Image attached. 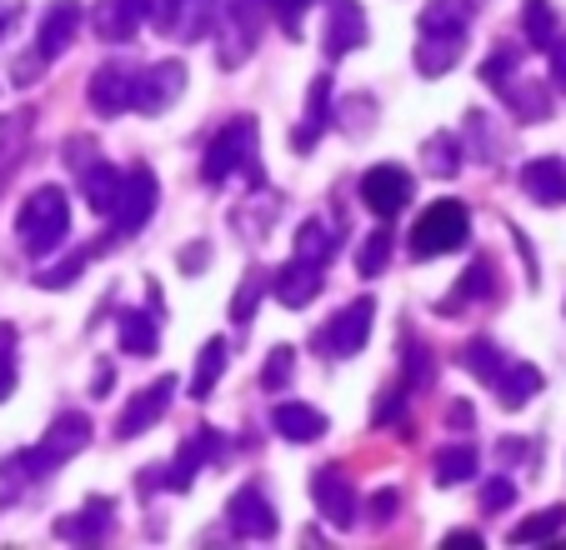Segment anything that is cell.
I'll list each match as a JSON object with an SVG mask.
<instances>
[{"label": "cell", "mask_w": 566, "mask_h": 550, "mask_svg": "<svg viewBox=\"0 0 566 550\" xmlns=\"http://www.w3.org/2000/svg\"><path fill=\"white\" fill-rule=\"evenodd\" d=\"M471 235V211L461 201H431L427 211H421V221L411 225V251L421 255V261H431V255H447V251H461Z\"/></svg>", "instance_id": "obj_5"}, {"label": "cell", "mask_w": 566, "mask_h": 550, "mask_svg": "<svg viewBox=\"0 0 566 550\" xmlns=\"http://www.w3.org/2000/svg\"><path fill=\"white\" fill-rule=\"evenodd\" d=\"M386 265H391V231H371L361 245H356V271L361 275H381Z\"/></svg>", "instance_id": "obj_39"}, {"label": "cell", "mask_w": 566, "mask_h": 550, "mask_svg": "<svg viewBox=\"0 0 566 550\" xmlns=\"http://www.w3.org/2000/svg\"><path fill=\"white\" fill-rule=\"evenodd\" d=\"M417 25H421V35H467L471 0H427Z\"/></svg>", "instance_id": "obj_29"}, {"label": "cell", "mask_w": 566, "mask_h": 550, "mask_svg": "<svg viewBox=\"0 0 566 550\" xmlns=\"http://www.w3.org/2000/svg\"><path fill=\"white\" fill-rule=\"evenodd\" d=\"M261 296H266V271H261V265H251L247 281L235 286V300H231V320H235V326H251V316H256Z\"/></svg>", "instance_id": "obj_38"}, {"label": "cell", "mask_w": 566, "mask_h": 550, "mask_svg": "<svg viewBox=\"0 0 566 550\" xmlns=\"http://www.w3.org/2000/svg\"><path fill=\"white\" fill-rule=\"evenodd\" d=\"M120 170L111 166V160H91L86 170H81V195H86V205L96 215H111V205H116V195H120Z\"/></svg>", "instance_id": "obj_26"}, {"label": "cell", "mask_w": 566, "mask_h": 550, "mask_svg": "<svg viewBox=\"0 0 566 550\" xmlns=\"http://www.w3.org/2000/svg\"><path fill=\"white\" fill-rule=\"evenodd\" d=\"M156 201H160V186H156V176H150L146 166H136L126 180H120V195H116V205H111V235L106 241H96L101 251H111L116 241H130V235H140L146 231V221L156 215Z\"/></svg>", "instance_id": "obj_4"}, {"label": "cell", "mask_w": 566, "mask_h": 550, "mask_svg": "<svg viewBox=\"0 0 566 550\" xmlns=\"http://www.w3.org/2000/svg\"><path fill=\"white\" fill-rule=\"evenodd\" d=\"M396 506H401V496H396V490H376V496H371V510H366V520H371V526H391V520H396Z\"/></svg>", "instance_id": "obj_52"}, {"label": "cell", "mask_w": 566, "mask_h": 550, "mask_svg": "<svg viewBox=\"0 0 566 550\" xmlns=\"http://www.w3.org/2000/svg\"><path fill=\"white\" fill-rule=\"evenodd\" d=\"M371 326H376V300L361 296V300H352V306H342L326 326L316 330V350L321 356H336V360H352L356 350L366 346Z\"/></svg>", "instance_id": "obj_7"}, {"label": "cell", "mask_w": 566, "mask_h": 550, "mask_svg": "<svg viewBox=\"0 0 566 550\" xmlns=\"http://www.w3.org/2000/svg\"><path fill=\"white\" fill-rule=\"evenodd\" d=\"M96 255H101V245H86V251L65 255V265H61V271H35V286H41V290H65V286H71V281H75V275H81L91 261H96Z\"/></svg>", "instance_id": "obj_41"}, {"label": "cell", "mask_w": 566, "mask_h": 550, "mask_svg": "<svg viewBox=\"0 0 566 550\" xmlns=\"http://www.w3.org/2000/svg\"><path fill=\"white\" fill-rule=\"evenodd\" d=\"M15 391V326L0 320V401Z\"/></svg>", "instance_id": "obj_46"}, {"label": "cell", "mask_w": 566, "mask_h": 550, "mask_svg": "<svg viewBox=\"0 0 566 550\" xmlns=\"http://www.w3.org/2000/svg\"><path fill=\"white\" fill-rule=\"evenodd\" d=\"M291 371H296V350H291V346H276V350L266 356V366H261V391L276 395L281 385L291 381Z\"/></svg>", "instance_id": "obj_44"}, {"label": "cell", "mask_w": 566, "mask_h": 550, "mask_svg": "<svg viewBox=\"0 0 566 550\" xmlns=\"http://www.w3.org/2000/svg\"><path fill=\"white\" fill-rule=\"evenodd\" d=\"M111 381H116V376H111V366H96V385H91V391H96V395H111Z\"/></svg>", "instance_id": "obj_60"}, {"label": "cell", "mask_w": 566, "mask_h": 550, "mask_svg": "<svg viewBox=\"0 0 566 550\" xmlns=\"http://www.w3.org/2000/svg\"><path fill=\"white\" fill-rule=\"evenodd\" d=\"M447 425H451V431H471V405L467 401H451L447 405Z\"/></svg>", "instance_id": "obj_57"}, {"label": "cell", "mask_w": 566, "mask_h": 550, "mask_svg": "<svg viewBox=\"0 0 566 550\" xmlns=\"http://www.w3.org/2000/svg\"><path fill=\"white\" fill-rule=\"evenodd\" d=\"M342 126L352 130V136L371 130L376 126V101L371 96H352V101H346V110H342Z\"/></svg>", "instance_id": "obj_48"}, {"label": "cell", "mask_w": 566, "mask_h": 550, "mask_svg": "<svg viewBox=\"0 0 566 550\" xmlns=\"http://www.w3.org/2000/svg\"><path fill=\"white\" fill-rule=\"evenodd\" d=\"M461 51H467V35H421L417 41V71L427 75V81H437V75H447L451 65L461 61Z\"/></svg>", "instance_id": "obj_28"}, {"label": "cell", "mask_w": 566, "mask_h": 550, "mask_svg": "<svg viewBox=\"0 0 566 550\" xmlns=\"http://www.w3.org/2000/svg\"><path fill=\"white\" fill-rule=\"evenodd\" d=\"M271 425H276V435L281 441H291V445H311V441H321V435L332 431V421H326L316 405H306V401L276 405V411H271Z\"/></svg>", "instance_id": "obj_19"}, {"label": "cell", "mask_w": 566, "mask_h": 550, "mask_svg": "<svg viewBox=\"0 0 566 550\" xmlns=\"http://www.w3.org/2000/svg\"><path fill=\"white\" fill-rule=\"evenodd\" d=\"M216 61L221 71H241L247 55L261 45V0H226L216 6Z\"/></svg>", "instance_id": "obj_3"}, {"label": "cell", "mask_w": 566, "mask_h": 550, "mask_svg": "<svg viewBox=\"0 0 566 550\" xmlns=\"http://www.w3.org/2000/svg\"><path fill=\"white\" fill-rule=\"evenodd\" d=\"M566 526V506H552V510H536V516H526L522 526L512 530V546H542V540H552L556 530Z\"/></svg>", "instance_id": "obj_36"}, {"label": "cell", "mask_w": 566, "mask_h": 550, "mask_svg": "<svg viewBox=\"0 0 566 550\" xmlns=\"http://www.w3.org/2000/svg\"><path fill=\"white\" fill-rule=\"evenodd\" d=\"M261 6H266V0H261Z\"/></svg>", "instance_id": "obj_61"}, {"label": "cell", "mask_w": 566, "mask_h": 550, "mask_svg": "<svg viewBox=\"0 0 566 550\" xmlns=\"http://www.w3.org/2000/svg\"><path fill=\"white\" fill-rule=\"evenodd\" d=\"M496 401H502V411H522L526 401H532L536 391H542V371H536V366H526V360H506V371L496 376Z\"/></svg>", "instance_id": "obj_27"}, {"label": "cell", "mask_w": 566, "mask_h": 550, "mask_svg": "<svg viewBox=\"0 0 566 550\" xmlns=\"http://www.w3.org/2000/svg\"><path fill=\"white\" fill-rule=\"evenodd\" d=\"M356 45H366V11L356 0H332L326 31H321V55H326V61H342Z\"/></svg>", "instance_id": "obj_16"}, {"label": "cell", "mask_w": 566, "mask_h": 550, "mask_svg": "<svg viewBox=\"0 0 566 550\" xmlns=\"http://www.w3.org/2000/svg\"><path fill=\"white\" fill-rule=\"evenodd\" d=\"M226 520H231L235 536H247V540H271L281 530L276 506L266 500V490H261V486H241V490H235L231 506H226Z\"/></svg>", "instance_id": "obj_15"}, {"label": "cell", "mask_w": 566, "mask_h": 550, "mask_svg": "<svg viewBox=\"0 0 566 550\" xmlns=\"http://www.w3.org/2000/svg\"><path fill=\"white\" fill-rule=\"evenodd\" d=\"M467 136L476 140V146H471V156H476L481 166H496V156H502V136H496V126L481 116V110H471V116H467Z\"/></svg>", "instance_id": "obj_40"}, {"label": "cell", "mask_w": 566, "mask_h": 550, "mask_svg": "<svg viewBox=\"0 0 566 550\" xmlns=\"http://www.w3.org/2000/svg\"><path fill=\"white\" fill-rule=\"evenodd\" d=\"M176 376H156V381L146 385V391H136L126 401V411H120V421H116V441H136V435H146L150 425L160 421V415L171 411V395H176Z\"/></svg>", "instance_id": "obj_11"}, {"label": "cell", "mask_w": 566, "mask_h": 550, "mask_svg": "<svg viewBox=\"0 0 566 550\" xmlns=\"http://www.w3.org/2000/svg\"><path fill=\"white\" fill-rule=\"evenodd\" d=\"M176 265H181L186 275H201L206 265H211V241H191V245H181V255H176Z\"/></svg>", "instance_id": "obj_51"}, {"label": "cell", "mask_w": 566, "mask_h": 550, "mask_svg": "<svg viewBox=\"0 0 566 550\" xmlns=\"http://www.w3.org/2000/svg\"><path fill=\"white\" fill-rule=\"evenodd\" d=\"M441 546H447V550H476V546H481V536H476V530H451V536L441 540Z\"/></svg>", "instance_id": "obj_58"}, {"label": "cell", "mask_w": 566, "mask_h": 550, "mask_svg": "<svg viewBox=\"0 0 566 550\" xmlns=\"http://www.w3.org/2000/svg\"><path fill=\"white\" fill-rule=\"evenodd\" d=\"M25 130H31V110H15L11 120H0V156H11L25 140Z\"/></svg>", "instance_id": "obj_49"}, {"label": "cell", "mask_w": 566, "mask_h": 550, "mask_svg": "<svg viewBox=\"0 0 566 550\" xmlns=\"http://www.w3.org/2000/svg\"><path fill=\"white\" fill-rule=\"evenodd\" d=\"M235 221H241V231L251 225V241H266V235H271V221H276V195L261 191V211L247 201L241 211H235Z\"/></svg>", "instance_id": "obj_43"}, {"label": "cell", "mask_w": 566, "mask_h": 550, "mask_svg": "<svg viewBox=\"0 0 566 550\" xmlns=\"http://www.w3.org/2000/svg\"><path fill=\"white\" fill-rule=\"evenodd\" d=\"M276 6V15H281V31L296 41L301 35V15H306V6H316V0H271Z\"/></svg>", "instance_id": "obj_50"}, {"label": "cell", "mask_w": 566, "mask_h": 550, "mask_svg": "<svg viewBox=\"0 0 566 550\" xmlns=\"http://www.w3.org/2000/svg\"><path fill=\"white\" fill-rule=\"evenodd\" d=\"M522 31H526V45H536V51H546V45L556 41L552 0H526V6H522Z\"/></svg>", "instance_id": "obj_35"}, {"label": "cell", "mask_w": 566, "mask_h": 550, "mask_svg": "<svg viewBox=\"0 0 566 550\" xmlns=\"http://www.w3.org/2000/svg\"><path fill=\"white\" fill-rule=\"evenodd\" d=\"M181 96H186V65L181 61L140 65V81H136V110L140 116H166Z\"/></svg>", "instance_id": "obj_10"}, {"label": "cell", "mask_w": 566, "mask_h": 550, "mask_svg": "<svg viewBox=\"0 0 566 550\" xmlns=\"http://www.w3.org/2000/svg\"><path fill=\"white\" fill-rule=\"evenodd\" d=\"M421 166H427V176L437 180H451L461 170V140L447 136V130H437V136L421 146Z\"/></svg>", "instance_id": "obj_33"}, {"label": "cell", "mask_w": 566, "mask_h": 550, "mask_svg": "<svg viewBox=\"0 0 566 550\" xmlns=\"http://www.w3.org/2000/svg\"><path fill=\"white\" fill-rule=\"evenodd\" d=\"M226 360H231L226 340H221V336H211V340L201 346V356H196V376H191V395H196V401H206V395H211L216 385H221Z\"/></svg>", "instance_id": "obj_31"}, {"label": "cell", "mask_w": 566, "mask_h": 550, "mask_svg": "<svg viewBox=\"0 0 566 550\" xmlns=\"http://www.w3.org/2000/svg\"><path fill=\"white\" fill-rule=\"evenodd\" d=\"M496 91H502V101L516 110V120H526V126L552 120V96H546V85H536V81H502Z\"/></svg>", "instance_id": "obj_25"}, {"label": "cell", "mask_w": 566, "mask_h": 550, "mask_svg": "<svg viewBox=\"0 0 566 550\" xmlns=\"http://www.w3.org/2000/svg\"><path fill=\"white\" fill-rule=\"evenodd\" d=\"M216 25V0H156V31L176 45L206 41Z\"/></svg>", "instance_id": "obj_9"}, {"label": "cell", "mask_w": 566, "mask_h": 550, "mask_svg": "<svg viewBox=\"0 0 566 550\" xmlns=\"http://www.w3.org/2000/svg\"><path fill=\"white\" fill-rule=\"evenodd\" d=\"M231 176H251V186H266V176H261V150H256V116L226 120V126L216 130V140L206 146V160H201L206 186H226Z\"/></svg>", "instance_id": "obj_1"}, {"label": "cell", "mask_w": 566, "mask_h": 550, "mask_svg": "<svg viewBox=\"0 0 566 550\" xmlns=\"http://www.w3.org/2000/svg\"><path fill=\"white\" fill-rule=\"evenodd\" d=\"M81 25H86V11H81V0H51L41 15V35H35V55H41L45 65L61 61L65 51L75 45V35H81Z\"/></svg>", "instance_id": "obj_13"}, {"label": "cell", "mask_w": 566, "mask_h": 550, "mask_svg": "<svg viewBox=\"0 0 566 550\" xmlns=\"http://www.w3.org/2000/svg\"><path fill=\"white\" fill-rule=\"evenodd\" d=\"M411 176L401 166H371L361 176V201H366V211H376L381 221H391L396 211H407V201H411Z\"/></svg>", "instance_id": "obj_14"}, {"label": "cell", "mask_w": 566, "mask_h": 550, "mask_svg": "<svg viewBox=\"0 0 566 550\" xmlns=\"http://www.w3.org/2000/svg\"><path fill=\"white\" fill-rule=\"evenodd\" d=\"M111 526H116V510H111V500H86L81 506V516H71V520H61L55 526V536H65V540H86V546H96V540H106L111 536Z\"/></svg>", "instance_id": "obj_24"}, {"label": "cell", "mask_w": 566, "mask_h": 550, "mask_svg": "<svg viewBox=\"0 0 566 550\" xmlns=\"http://www.w3.org/2000/svg\"><path fill=\"white\" fill-rule=\"evenodd\" d=\"M486 290H496V261H492V255H476V261L467 265V275L457 281V290H451L437 310H441V316H461V310H467V300L486 296Z\"/></svg>", "instance_id": "obj_23"}, {"label": "cell", "mask_w": 566, "mask_h": 550, "mask_svg": "<svg viewBox=\"0 0 566 550\" xmlns=\"http://www.w3.org/2000/svg\"><path fill=\"white\" fill-rule=\"evenodd\" d=\"M431 476H437V486H461V480H471L476 476V451H471V445H451V451H441Z\"/></svg>", "instance_id": "obj_37"}, {"label": "cell", "mask_w": 566, "mask_h": 550, "mask_svg": "<svg viewBox=\"0 0 566 550\" xmlns=\"http://www.w3.org/2000/svg\"><path fill=\"white\" fill-rule=\"evenodd\" d=\"M336 245H342V235H336L332 221H321V215H311V221L296 225V255H306V261L326 265L336 255Z\"/></svg>", "instance_id": "obj_30"}, {"label": "cell", "mask_w": 566, "mask_h": 550, "mask_svg": "<svg viewBox=\"0 0 566 550\" xmlns=\"http://www.w3.org/2000/svg\"><path fill=\"white\" fill-rule=\"evenodd\" d=\"M41 75H45V61H41V55H35V51H25L21 61H15L11 81H15V85H35V81H41Z\"/></svg>", "instance_id": "obj_55"}, {"label": "cell", "mask_w": 566, "mask_h": 550, "mask_svg": "<svg viewBox=\"0 0 566 550\" xmlns=\"http://www.w3.org/2000/svg\"><path fill=\"white\" fill-rule=\"evenodd\" d=\"M311 500H316V510L326 520H332L336 530H352L356 526V486L346 480V470L342 466H321L316 476H311Z\"/></svg>", "instance_id": "obj_12"}, {"label": "cell", "mask_w": 566, "mask_h": 550, "mask_svg": "<svg viewBox=\"0 0 566 550\" xmlns=\"http://www.w3.org/2000/svg\"><path fill=\"white\" fill-rule=\"evenodd\" d=\"M216 455H221V435H216V431L191 435V441H186L181 451H176L171 470H166V476H160V480H166V486H171V490H186V486H191V476H196V470H201V466H211Z\"/></svg>", "instance_id": "obj_21"}, {"label": "cell", "mask_w": 566, "mask_h": 550, "mask_svg": "<svg viewBox=\"0 0 566 550\" xmlns=\"http://www.w3.org/2000/svg\"><path fill=\"white\" fill-rule=\"evenodd\" d=\"M461 366H467L471 376H476V381H486L492 385L496 376L506 371V356H502V346H496V340H467V346H461Z\"/></svg>", "instance_id": "obj_32"}, {"label": "cell", "mask_w": 566, "mask_h": 550, "mask_svg": "<svg viewBox=\"0 0 566 550\" xmlns=\"http://www.w3.org/2000/svg\"><path fill=\"white\" fill-rule=\"evenodd\" d=\"M25 486H31V466H25V455L0 461V500H6V506H11V500H21Z\"/></svg>", "instance_id": "obj_45"}, {"label": "cell", "mask_w": 566, "mask_h": 550, "mask_svg": "<svg viewBox=\"0 0 566 550\" xmlns=\"http://www.w3.org/2000/svg\"><path fill=\"white\" fill-rule=\"evenodd\" d=\"M516 500V486L512 480H502V476H492L486 486H481V516H502L506 506Z\"/></svg>", "instance_id": "obj_47"}, {"label": "cell", "mask_w": 566, "mask_h": 550, "mask_svg": "<svg viewBox=\"0 0 566 550\" xmlns=\"http://www.w3.org/2000/svg\"><path fill=\"white\" fill-rule=\"evenodd\" d=\"M336 120V110H332V75H316L311 81V96H306V116H301V126H296V136H291V146L306 156L311 146H316V136L326 126Z\"/></svg>", "instance_id": "obj_22"}, {"label": "cell", "mask_w": 566, "mask_h": 550, "mask_svg": "<svg viewBox=\"0 0 566 550\" xmlns=\"http://www.w3.org/2000/svg\"><path fill=\"white\" fill-rule=\"evenodd\" d=\"M481 81L492 85V91H496V85H502V81H512V51H496L492 61L481 65Z\"/></svg>", "instance_id": "obj_54"}, {"label": "cell", "mask_w": 566, "mask_h": 550, "mask_svg": "<svg viewBox=\"0 0 566 550\" xmlns=\"http://www.w3.org/2000/svg\"><path fill=\"white\" fill-rule=\"evenodd\" d=\"M86 445H91V415L65 411V415H55V421L45 425L41 441H35L31 451H21V455H25V466H31V476H45V470L75 461Z\"/></svg>", "instance_id": "obj_6"}, {"label": "cell", "mask_w": 566, "mask_h": 550, "mask_svg": "<svg viewBox=\"0 0 566 550\" xmlns=\"http://www.w3.org/2000/svg\"><path fill=\"white\" fill-rule=\"evenodd\" d=\"M401 366H407V385H431V356L407 326H401Z\"/></svg>", "instance_id": "obj_42"}, {"label": "cell", "mask_w": 566, "mask_h": 550, "mask_svg": "<svg viewBox=\"0 0 566 550\" xmlns=\"http://www.w3.org/2000/svg\"><path fill=\"white\" fill-rule=\"evenodd\" d=\"M15 15H21V6H15V0H0V35L11 31V21Z\"/></svg>", "instance_id": "obj_59"}, {"label": "cell", "mask_w": 566, "mask_h": 550, "mask_svg": "<svg viewBox=\"0 0 566 550\" xmlns=\"http://www.w3.org/2000/svg\"><path fill=\"white\" fill-rule=\"evenodd\" d=\"M150 15V0H96V11H91V31L101 35V41L120 45L130 41V35L146 25Z\"/></svg>", "instance_id": "obj_17"}, {"label": "cell", "mask_w": 566, "mask_h": 550, "mask_svg": "<svg viewBox=\"0 0 566 550\" xmlns=\"http://www.w3.org/2000/svg\"><path fill=\"white\" fill-rule=\"evenodd\" d=\"M522 191L536 205H566V160L562 156H542L522 166Z\"/></svg>", "instance_id": "obj_20"}, {"label": "cell", "mask_w": 566, "mask_h": 550, "mask_svg": "<svg viewBox=\"0 0 566 550\" xmlns=\"http://www.w3.org/2000/svg\"><path fill=\"white\" fill-rule=\"evenodd\" d=\"M65 160H71V166L75 170H86L91 166V160H101V150H96V140H81V136H71V140H65Z\"/></svg>", "instance_id": "obj_53"}, {"label": "cell", "mask_w": 566, "mask_h": 550, "mask_svg": "<svg viewBox=\"0 0 566 550\" xmlns=\"http://www.w3.org/2000/svg\"><path fill=\"white\" fill-rule=\"evenodd\" d=\"M65 231H71V205H65L61 186H41V191L25 195L21 215H15V235H21L25 255H35V261L51 255L65 241Z\"/></svg>", "instance_id": "obj_2"}, {"label": "cell", "mask_w": 566, "mask_h": 550, "mask_svg": "<svg viewBox=\"0 0 566 550\" xmlns=\"http://www.w3.org/2000/svg\"><path fill=\"white\" fill-rule=\"evenodd\" d=\"M321 286H326V275H321V265L306 261V255H296L291 265H281V271H276V300H281L286 310L311 306Z\"/></svg>", "instance_id": "obj_18"}, {"label": "cell", "mask_w": 566, "mask_h": 550, "mask_svg": "<svg viewBox=\"0 0 566 550\" xmlns=\"http://www.w3.org/2000/svg\"><path fill=\"white\" fill-rule=\"evenodd\" d=\"M120 346L130 356H156V310H120Z\"/></svg>", "instance_id": "obj_34"}, {"label": "cell", "mask_w": 566, "mask_h": 550, "mask_svg": "<svg viewBox=\"0 0 566 550\" xmlns=\"http://www.w3.org/2000/svg\"><path fill=\"white\" fill-rule=\"evenodd\" d=\"M546 55H552V85L566 96V41H562V35H556L552 45H546Z\"/></svg>", "instance_id": "obj_56"}, {"label": "cell", "mask_w": 566, "mask_h": 550, "mask_svg": "<svg viewBox=\"0 0 566 550\" xmlns=\"http://www.w3.org/2000/svg\"><path fill=\"white\" fill-rule=\"evenodd\" d=\"M136 81H140V65H126V61L96 65V75H91V85H86L91 110H96L101 120L130 110V106H136Z\"/></svg>", "instance_id": "obj_8"}]
</instances>
